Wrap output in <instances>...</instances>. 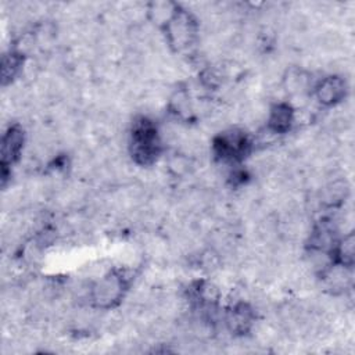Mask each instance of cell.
<instances>
[{
	"instance_id": "277c9868",
	"label": "cell",
	"mask_w": 355,
	"mask_h": 355,
	"mask_svg": "<svg viewBox=\"0 0 355 355\" xmlns=\"http://www.w3.org/2000/svg\"><path fill=\"white\" fill-rule=\"evenodd\" d=\"M324 283L331 294H341L345 288L351 286L352 275L348 265H330L329 269L323 273Z\"/></svg>"
},
{
	"instance_id": "7a4b0ae2",
	"label": "cell",
	"mask_w": 355,
	"mask_h": 355,
	"mask_svg": "<svg viewBox=\"0 0 355 355\" xmlns=\"http://www.w3.org/2000/svg\"><path fill=\"white\" fill-rule=\"evenodd\" d=\"M165 36L169 47L175 50H184L193 44L194 29L190 14L186 11H178L173 19L168 24Z\"/></svg>"
},
{
	"instance_id": "5b68a950",
	"label": "cell",
	"mask_w": 355,
	"mask_h": 355,
	"mask_svg": "<svg viewBox=\"0 0 355 355\" xmlns=\"http://www.w3.org/2000/svg\"><path fill=\"white\" fill-rule=\"evenodd\" d=\"M178 14L176 6L171 1H153L148 4V21H151V25L159 28V26H168V24L173 19V17Z\"/></svg>"
},
{
	"instance_id": "6da1fadb",
	"label": "cell",
	"mask_w": 355,
	"mask_h": 355,
	"mask_svg": "<svg viewBox=\"0 0 355 355\" xmlns=\"http://www.w3.org/2000/svg\"><path fill=\"white\" fill-rule=\"evenodd\" d=\"M123 295V277L114 273H107L93 283L92 300L98 308L114 305Z\"/></svg>"
},
{
	"instance_id": "8992f818",
	"label": "cell",
	"mask_w": 355,
	"mask_h": 355,
	"mask_svg": "<svg viewBox=\"0 0 355 355\" xmlns=\"http://www.w3.org/2000/svg\"><path fill=\"white\" fill-rule=\"evenodd\" d=\"M268 122H269L268 125L269 128H272L277 133H283L293 123V112L287 105L282 103L276 104L275 107H270Z\"/></svg>"
},
{
	"instance_id": "3957f363",
	"label": "cell",
	"mask_w": 355,
	"mask_h": 355,
	"mask_svg": "<svg viewBox=\"0 0 355 355\" xmlns=\"http://www.w3.org/2000/svg\"><path fill=\"white\" fill-rule=\"evenodd\" d=\"M347 83L343 76L329 75L316 85V98L320 104L331 105L345 97Z\"/></svg>"
},
{
	"instance_id": "52a82bcc",
	"label": "cell",
	"mask_w": 355,
	"mask_h": 355,
	"mask_svg": "<svg viewBox=\"0 0 355 355\" xmlns=\"http://www.w3.org/2000/svg\"><path fill=\"white\" fill-rule=\"evenodd\" d=\"M338 254L344 265L351 266L354 259V236L351 233L345 234L338 245Z\"/></svg>"
}]
</instances>
